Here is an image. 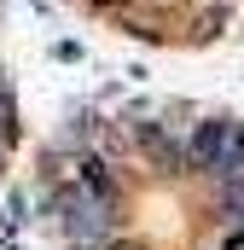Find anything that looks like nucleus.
Listing matches in <instances>:
<instances>
[{"label":"nucleus","instance_id":"nucleus-1","mask_svg":"<svg viewBox=\"0 0 244 250\" xmlns=\"http://www.w3.org/2000/svg\"><path fill=\"white\" fill-rule=\"evenodd\" d=\"M111 250H117V245H111Z\"/></svg>","mask_w":244,"mask_h":250}]
</instances>
